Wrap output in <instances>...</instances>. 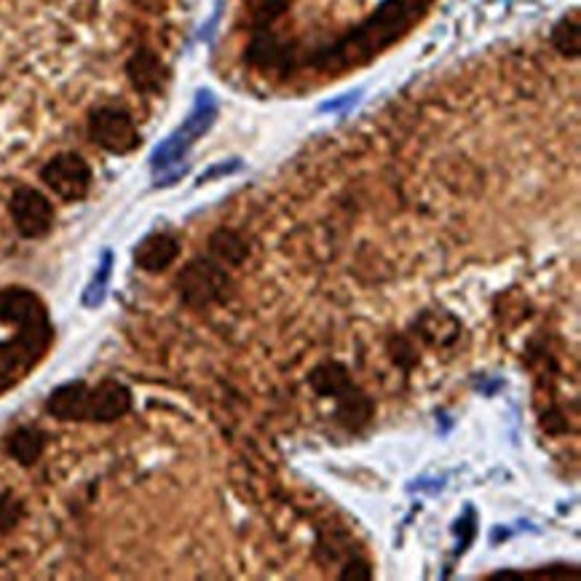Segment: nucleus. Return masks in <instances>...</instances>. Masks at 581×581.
<instances>
[{
    "label": "nucleus",
    "instance_id": "a211bd4d",
    "mask_svg": "<svg viewBox=\"0 0 581 581\" xmlns=\"http://www.w3.org/2000/svg\"><path fill=\"white\" fill-rule=\"evenodd\" d=\"M19 515H22V507H19L14 498L9 494L0 498V528H14Z\"/></svg>",
    "mask_w": 581,
    "mask_h": 581
},
{
    "label": "nucleus",
    "instance_id": "2eb2a0df",
    "mask_svg": "<svg viewBox=\"0 0 581 581\" xmlns=\"http://www.w3.org/2000/svg\"><path fill=\"white\" fill-rule=\"evenodd\" d=\"M549 41H552V46L558 49V52H563L566 56H573V60H579L581 56V28H579V11L573 9L571 14L560 17L558 22L552 24V30H549Z\"/></svg>",
    "mask_w": 581,
    "mask_h": 581
},
{
    "label": "nucleus",
    "instance_id": "f8f14e48",
    "mask_svg": "<svg viewBox=\"0 0 581 581\" xmlns=\"http://www.w3.org/2000/svg\"><path fill=\"white\" fill-rule=\"evenodd\" d=\"M419 335L432 346H451L461 335V321L447 311H426L419 319Z\"/></svg>",
    "mask_w": 581,
    "mask_h": 581
},
{
    "label": "nucleus",
    "instance_id": "f257e3e1",
    "mask_svg": "<svg viewBox=\"0 0 581 581\" xmlns=\"http://www.w3.org/2000/svg\"><path fill=\"white\" fill-rule=\"evenodd\" d=\"M236 28L239 33H244V41H250V38L268 35L271 30L279 28L300 0H236ZM434 3L437 0H353V11L359 19L351 49L353 71L370 65L372 60H378L402 38L413 33Z\"/></svg>",
    "mask_w": 581,
    "mask_h": 581
},
{
    "label": "nucleus",
    "instance_id": "6ab92c4d",
    "mask_svg": "<svg viewBox=\"0 0 581 581\" xmlns=\"http://www.w3.org/2000/svg\"><path fill=\"white\" fill-rule=\"evenodd\" d=\"M340 579H353V581H370L372 579V571H370V563L368 560H349L346 563L344 571H340Z\"/></svg>",
    "mask_w": 581,
    "mask_h": 581
},
{
    "label": "nucleus",
    "instance_id": "20e7f679",
    "mask_svg": "<svg viewBox=\"0 0 581 581\" xmlns=\"http://www.w3.org/2000/svg\"><path fill=\"white\" fill-rule=\"evenodd\" d=\"M88 140L97 148H103L105 154L126 156L131 150L140 148L142 137L137 129V122L131 118L129 110L118 105H99L88 113Z\"/></svg>",
    "mask_w": 581,
    "mask_h": 581
},
{
    "label": "nucleus",
    "instance_id": "1a4fd4ad",
    "mask_svg": "<svg viewBox=\"0 0 581 581\" xmlns=\"http://www.w3.org/2000/svg\"><path fill=\"white\" fill-rule=\"evenodd\" d=\"M131 410V391L118 381H103L88 391V415L86 421L110 423L124 419Z\"/></svg>",
    "mask_w": 581,
    "mask_h": 581
},
{
    "label": "nucleus",
    "instance_id": "423d86ee",
    "mask_svg": "<svg viewBox=\"0 0 581 581\" xmlns=\"http://www.w3.org/2000/svg\"><path fill=\"white\" fill-rule=\"evenodd\" d=\"M9 212L19 236L24 239H43L54 225V204L38 188H17L9 199Z\"/></svg>",
    "mask_w": 581,
    "mask_h": 581
},
{
    "label": "nucleus",
    "instance_id": "0eeeda50",
    "mask_svg": "<svg viewBox=\"0 0 581 581\" xmlns=\"http://www.w3.org/2000/svg\"><path fill=\"white\" fill-rule=\"evenodd\" d=\"M212 118H214L212 97L210 94H199V105H196L193 116L188 118V124L182 126L180 131H175V135L169 137V140L163 142L159 150H156V156H154L156 167H167V163L180 159V156L191 148V142L196 140V137H201L207 129H210Z\"/></svg>",
    "mask_w": 581,
    "mask_h": 581
},
{
    "label": "nucleus",
    "instance_id": "dca6fc26",
    "mask_svg": "<svg viewBox=\"0 0 581 581\" xmlns=\"http://www.w3.org/2000/svg\"><path fill=\"white\" fill-rule=\"evenodd\" d=\"M110 265H113V255L110 252H105L103 255V263H99L97 274H94L92 284L86 287V295H84V306L88 308H97L99 303L105 298V287H107V279H110Z\"/></svg>",
    "mask_w": 581,
    "mask_h": 581
},
{
    "label": "nucleus",
    "instance_id": "4468645a",
    "mask_svg": "<svg viewBox=\"0 0 581 581\" xmlns=\"http://www.w3.org/2000/svg\"><path fill=\"white\" fill-rule=\"evenodd\" d=\"M43 447H46V434L38 432L35 426H19L9 437L11 458H17L24 466L35 464L43 456Z\"/></svg>",
    "mask_w": 581,
    "mask_h": 581
},
{
    "label": "nucleus",
    "instance_id": "ddd939ff",
    "mask_svg": "<svg viewBox=\"0 0 581 581\" xmlns=\"http://www.w3.org/2000/svg\"><path fill=\"white\" fill-rule=\"evenodd\" d=\"M210 252L218 263L223 265H239L247 261L250 244L247 239L233 229H218L210 236Z\"/></svg>",
    "mask_w": 581,
    "mask_h": 581
},
{
    "label": "nucleus",
    "instance_id": "f03ea898",
    "mask_svg": "<svg viewBox=\"0 0 581 581\" xmlns=\"http://www.w3.org/2000/svg\"><path fill=\"white\" fill-rule=\"evenodd\" d=\"M308 383L319 397L335 402V421L349 432H362L376 415V405L357 383L351 381L349 368L340 362H321L308 376Z\"/></svg>",
    "mask_w": 581,
    "mask_h": 581
},
{
    "label": "nucleus",
    "instance_id": "9b49d317",
    "mask_svg": "<svg viewBox=\"0 0 581 581\" xmlns=\"http://www.w3.org/2000/svg\"><path fill=\"white\" fill-rule=\"evenodd\" d=\"M180 255V242L172 233H150L135 247V263L148 274H159L169 268Z\"/></svg>",
    "mask_w": 581,
    "mask_h": 581
},
{
    "label": "nucleus",
    "instance_id": "7ed1b4c3",
    "mask_svg": "<svg viewBox=\"0 0 581 581\" xmlns=\"http://www.w3.org/2000/svg\"><path fill=\"white\" fill-rule=\"evenodd\" d=\"M177 289H180V298L186 306L207 308L212 303H223L229 298L231 276L225 265L214 261V257H196L177 276Z\"/></svg>",
    "mask_w": 581,
    "mask_h": 581
},
{
    "label": "nucleus",
    "instance_id": "6e6552de",
    "mask_svg": "<svg viewBox=\"0 0 581 581\" xmlns=\"http://www.w3.org/2000/svg\"><path fill=\"white\" fill-rule=\"evenodd\" d=\"M124 73L126 78H129L131 88L140 94H159L169 81L167 62L161 60L159 52H154V49L148 46L135 49V54L126 60Z\"/></svg>",
    "mask_w": 581,
    "mask_h": 581
},
{
    "label": "nucleus",
    "instance_id": "f3484780",
    "mask_svg": "<svg viewBox=\"0 0 581 581\" xmlns=\"http://www.w3.org/2000/svg\"><path fill=\"white\" fill-rule=\"evenodd\" d=\"M501 577H520V579H526V577H536V579H552V577L566 579V577H571V579H577L579 571H568V568H563V571H534V573L530 571H498L490 579H501Z\"/></svg>",
    "mask_w": 581,
    "mask_h": 581
},
{
    "label": "nucleus",
    "instance_id": "9d476101",
    "mask_svg": "<svg viewBox=\"0 0 581 581\" xmlns=\"http://www.w3.org/2000/svg\"><path fill=\"white\" fill-rule=\"evenodd\" d=\"M88 391H92V387L84 381H71L56 387L46 400L49 415H54L60 421H86Z\"/></svg>",
    "mask_w": 581,
    "mask_h": 581
},
{
    "label": "nucleus",
    "instance_id": "39448f33",
    "mask_svg": "<svg viewBox=\"0 0 581 581\" xmlns=\"http://www.w3.org/2000/svg\"><path fill=\"white\" fill-rule=\"evenodd\" d=\"M41 180L62 201H81L92 188V167L81 154L65 150V154H56L43 163Z\"/></svg>",
    "mask_w": 581,
    "mask_h": 581
}]
</instances>
